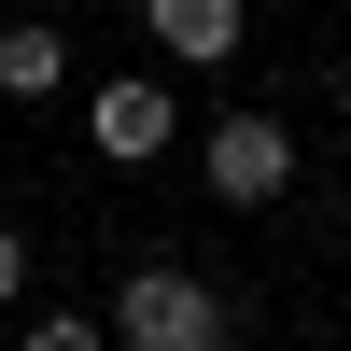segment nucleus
Instances as JSON below:
<instances>
[{"label":"nucleus","mask_w":351,"mask_h":351,"mask_svg":"<svg viewBox=\"0 0 351 351\" xmlns=\"http://www.w3.org/2000/svg\"><path fill=\"white\" fill-rule=\"evenodd\" d=\"M112 337H127V351H225V337H239V309H225L197 267H169V253H155V267L112 281Z\"/></svg>","instance_id":"1"},{"label":"nucleus","mask_w":351,"mask_h":351,"mask_svg":"<svg viewBox=\"0 0 351 351\" xmlns=\"http://www.w3.org/2000/svg\"><path fill=\"white\" fill-rule=\"evenodd\" d=\"M197 169H211V197H225V211H267V197L295 183V141H281L267 112H225V127H211V155H197Z\"/></svg>","instance_id":"2"},{"label":"nucleus","mask_w":351,"mask_h":351,"mask_svg":"<svg viewBox=\"0 0 351 351\" xmlns=\"http://www.w3.org/2000/svg\"><path fill=\"white\" fill-rule=\"evenodd\" d=\"M84 141H99V155H127V169H155L169 141H183V112H169L155 71H127V84H99V99H84Z\"/></svg>","instance_id":"3"},{"label":"nucleus","mask_w":351,"mask_h":351,"mask_svg":"<svg viewBox=\"0 0 351 351\" xmlns=\"http://www.w3.org/2000/svg\"><path fill=\"white\" fill-rule=\"evenodd\" d=\"M141 28H155L169 56H183V71H225V56H239V0H141Z\"/></svg>","instance_id":"4"},{"label":"nucleus","mask_w":351,"mask_h":351,"mask_svg":"<svg viewBox=\"0 0 351 351\" xmlns=\"http://www.w3.org/2000/svg\"><path fill=\"white\" fill-rule=\"evenodd\" d=\"M56 71H71L56 28H0V99H56Z\"/></svg>","instance_id":"5"},{"label":"nucleus","mask_w":351,"mask_h":351,"mask_svg":"<svg viewBox=\"0 0 351 351\" xmlns=\"http://www.w3.org/2000/svg\"><path fill=\"white\" fill-rule=\"evenodd\" d=\"M28 351H112V324H84V309H28Z\"/></svg>","instance_id":"6"},{"label":"nucleus","mask_w":351,"mask_h":351,"mask_svg":"<svg viewBox=\"0 0 351 351\" xmlns=\"http://www.w3.org/2000/svg\"><path fill=\"white\" fill-rule=\"evenodd\" d=\"M14 295H28V239L0 225V309H14Z\"/></svg>","instance_id":"7"},{"label":"nucleus","mask_w":351,"mask_h":351,"mask_svg":"<svg viewBox=\"0 0 351 351\" xmlns=\"http://www.w3.org/2000/svg\"><path fill=\"white\" fill-rule=\"evenodd\" d=\"M337 99H351V71H337Z\"/></svg>","instance_id":"8"}]
</instances>
